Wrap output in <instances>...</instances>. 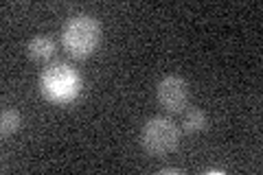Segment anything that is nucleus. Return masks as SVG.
I'll list each match as a JSON object with an SVG mask.
<instances>
[{"instance_id": "nucleus-1", "label": "nucleus", "mask_w": 263, "mask_h": 175, "mask_svg": "<svg viewBox=\"0 0 263 175\" xmlns=\"http://www.w3.org/2000/svg\"><path fill=\"white\" fill-rule=\"evenodd\" d=\"M62 44L66 53L75 60H88L101 44V24L86 13L72 15L64 24Z\"/></svg>"}, {"instance_id": "nucleus-2", "label": "nucleus", "mask_w": 263, "mask_h": 175, "mask_svg": "<svg viewBox=\"0 0 263 175\" xmlns=\"http://www.w3.org/2000/svg\"><path fill=\"white\" fill-rule=\"evenodd\" d=\"M40 90H42L46 101L66 105L79 96L81 74L70 64L55 62L48 68H44L42 77H40Z\"/></svg>"}, {"instance_id": "nucleus-3", "label": "nucleus", "mask_w": 263, "mask_h": 175, "mask_svg": "<svg viewBox=\"0 0 263 175\" xmlns=\"http://www.w3.org/2000/svg\"><path fill=\"white\" fill-rule=\"evenodd\" d=\"M141 143H143V149L149 155H156V158L169 155L178 149L180 129L174 121L167 119V116H154V119H149L143 125Z\"/></svg>"}, {"instance_id": "nucleus-4", "label": "nucleus", "mask_w": 263, "mask_h": 175, "mask_svg": "<svg viewBox=\"0 0 263 175\" xmlns=\"http://www.w3.org/2000/svg\"><path fill=\"white\" fill-rule=\"evenodd\" d=\"M156 96L167 112H184L189 105V83L180 74H167L156 88Z\"/></svg>"}, {"instance_id": "nucleus-5", "label": "nucleus", "mask_w": 263, "mask_h": 175, "mask_svg": "<svg viewBox=\"0 0 263 175\" xmlns=\"http://www.w3.org/2000/svg\"><path fill=\"white\" fill-rule=\"evenodd\" d=\"M27 55L33 62H46L55 55V42L48 35H35L27 44Z\"/></svg>"}, {"instance_id": "nucleus-6", "label": "nucleus", "mask_w": 263, "mask_h": 175, "mask_svg": "<svg viewBox=\"0 0 263 175\" xmlns=\"http://www.w3.org/2000/svg\"><path fill=\"white\" fill-rule=\"evenodd\" d=\"M206 125H209L206 114H204L202 110H197V107H193V110H189L184 114L182 127H184L186 134H200V131L206 129Z\"/></svg>"}, {"instance_id": "nucleus-7", "label": "nucleus", "mask_w": 263, "mask_h": 175, "mask_svg": "<svg viewBox=\"0 0 263 175\" xmlns=\"http://www.w3.org/2000/svg\"><path fill=\"white\" fill-rule=\"evenodd\" d=\"M20 123H22V116L18 110H13V107H5L3 114H0V134L5 138L15 134V131L20 129Z\"/></svg>"}, {"instance_id": "nucleus-8", "label": "nucleus", "mask_w": 263, "mask_h": 175, "mask_svg": "<svg viewBox=\"0 0 263 175\" xmlns=\"http://www.w3.org/2000/svg\"><path fill=\"white\" fill-rule=\"evenodd\" d=\"M158 173H160V175H174V173L180 175V173H182V169H174V166H169V169H160Z\"/></svg>"}, {"instance_id": "nucleus-9", "label": "nucleus", "mask_w": 263, "mask_h": 175, "mask_svg": "<svg viewBox=\"0 0 263 175\" xmlns=\"http://www.w3.org/2000/svg\"><path fill=\"white\" fill-rule=\"evenodd\" d=\"M204 173H206V175H221V173H224V169H206V171H204Z\"/></svg>"}]
</instances>
